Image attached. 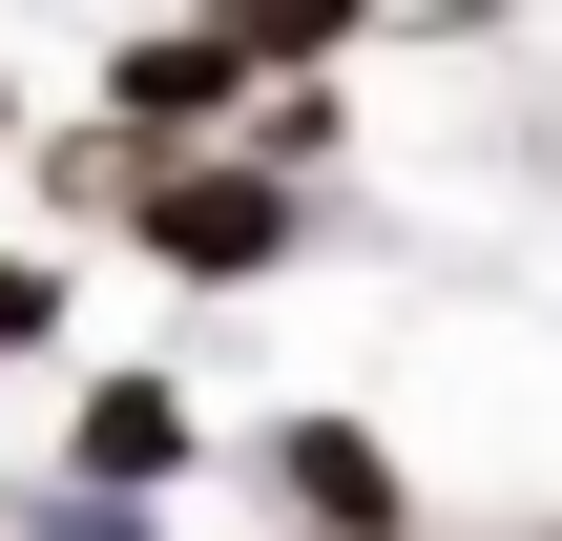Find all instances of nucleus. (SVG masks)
Returning <instances> with one entry per match:
<instances>
[{"instance_id":"nucleus-1","label":"nucleus","mask_w":562,"mask_h":541,"mask_svg":"<svg viewBox=\"0 0 562 541\" xmlns=\"http://www.w3.org/2000/svg\"><path fill=\"white\" fill-rule=\"evenodd\" d=\"M313 229H334V188H292V167H250V146H167L146 208H125V250H146L167 292H271V271H313Z\"/></svg>"},{"instance_id":"nucleus-7","label":"nucleus","mask_w":562,"mask_h":541,"mask_svg":"<svg viewBox=\"0 0 562 541\" xmlns=\"http://www.w3.org/2000/svg\"><path fill=\"white\" fill-rule=\"evenodd\" d=\"M209 21H229L271 83H313V63H375V42H396V0H209Z\"/></svg>"},{"instance_id":"nucleus-5","label":"nucleus","mask_w":562,"mask_h":541,"mask_svg":"<svg viewBox=\"0 0 562 541\" xmlns=\"http://www.w3.org/2000/svg\"><path fill=\"white\" fill-rule=\"evenodd\" d=\"M146 167H167V146H125L104 104H83V125H21V208H42V229H125Z\"/></svg>"},{"instance_id":"nucleus-2","label":"nucleus","mask_w":562,"mask_h":541,"mask_svg":"<svg viewBox=\"0 0 562 541\" xmlns=\"http://www.w3.org/2000/svg\"><path fill=\"white\" fill-rule=\"evenodd\" d=\"M250 500H271L292 541H438L417 459H396V417H355V396H292V417H250Z\"/></svg>"},{"instance_id":"nucleus-6","label":"nucleus","mask_w":562,"mask_h":541,"mask_svg":"<svg viewBox=\"0 0 562 541\" xmlns=\"http://www.w3.org/2000/svg\"><path fill=\"white\" fill-rule=\"evenodd\" d=\"M250 167H292V188H334L355 167V63H313V83H250V125H229Z\"/></svg>"},{"instance_id":"nucleus-3","label":"nucleus","mask_w":562,"mask_h":541,"mask_svg":"<svg viewBox=\"0 0 562 541\" xmlns=\"http://www.w3.org/2000/svg\"><path fill=\"white\" fill-rule=\"evenodd\" d=\"M250 83H271V63H250L209 0H167V21H125V42H104V83H83V104H104L125 146H229V125H250Z\"/></svg>"},{"instance_id":"nucleus-9","label":"nucleus","mask_w":562,"mask_h":541,"mask_svg":"<svg viewBox=\"0 0 562 541\" xmlns=\"http://www.w3.org/2000/svg\"><path fill=\"white\" fill-rule=\"evenodd\" d=\"M63 334H83V271H63V229H21V250H0V375L63 354Z\"/></svg>"},{"instance_id":"nucleus-8","label":"nucleus","mask_w":562,"mask_h":541,"mask_svg":"<svg viewBox=\"0 0 562 541\" xmlns=\"http://www.w3.org/2000/svg\"><path fill=\"white\" fill-rule=\"evenodd\" d=\"M0 541H167V500H104V480H0Z\"/></svg>"},{"instance_id":"nucleus-4","label":"nucleus","mask_w":562,"mask_h":541,"mask_svg":"<svg viewBox=\"0 0 562 541\" xmlns=\"http://www.w3.org/2000/svg\"><path fill=\"white\" fill-rule=\"evenodd\" d=\"M63 480H104V500H188V480H209V396H188L167 354H104V375L63 396Z\"/></svg>"},{"instance_id":"nucleus-10","label":"nucleus","mask_w":562,"mask_h":541,"mask_svg":"<svg viewBox=\"0 0 562 541\" xmlns=\"http://www.w3.org/2000/svg\"><path fill=\"white\" fill-rule=\"evenodd\" d=\"M0 146H21V63H0Z\"/></svg>"}]
</instances>
